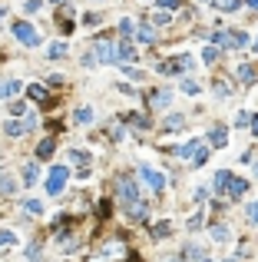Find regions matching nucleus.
Wrapping results in <instances>:
<instances>
[{
    "label": "nucleus",
    "instance_id": "24",
    "mask_svg": "<svg viewBox=\"0 0 258 262\" xmlns=\"http://www.w3.org/2000/svg\"><path fill=\"white\" fill-rule=\"evenodd\" d=\"M136 37L143 40V43H152V40H156V30H152V27H139V30H136Z\"/></svg>",
    "mask_w": 258,
    "mask_h": 262
},
{
    "label": "nucleus",
    "instance_id": "7",
    "mask_svg": "<svg viewBox=\"0 0 258 262\" xmlns=\"http://www.w3.org/2000/svg\"><path fill=\"white\" fill-rule=\"evenodd\" d=\"M212 40H215V43H225V47H232V50L248 43V37H245V34H215Z\"/></svg>",
    "mask_w": 258,
    "mask_h": 262
},
{
    "label": "nucleus",
    "instance_id": "6",
    "mask_svg": "<svg viewBox=\"0 0 258 262\" xmlns=\"http://www.w3.org/2000/svg\"><path fill=\"white\" fill-rule=\"evenodd\" d=\"M185 67H189V56H172V60H166V63H159V73H182Z\"/></svg>",
    "mask_w": 258,
    "mask_h": 262
},
{
    "label": "nucleus",
    "instance_id": "30",
    "mask_svg": "<svg viewBox=\"0 0 258 262\" xmlns=\"http://www.w3.org/2000/svg\"><path fill=\"white\" fill-rule=\"evenodd\" d=\"M179 126H182V113H172V116L166 120V130L172 133V130H179Z\"/></svg>",
    "mask_w": 258,
    "mask_h": 262
},
{
    "label": "nucleus",
    "instance_id": "39",
    "mask_svg": "<svg viewBox=\"0 0 258 262\" xmlns=\"http://www.w3.org/2000/svg\"><path fill=\"white\" fill-rule=\"evenodd\" d=\"M152 23H156V27H162V23H169V14H166V10H162V14H156V17H152Z\"/></svg>",
    "mask_w": 258,
    "mask_h": 262
},
{
    "label": "nucleus",
    "instance_id": "36",
    "mask_svg": "<svg viewBox=\"0 0 258 262\" xmlns=\"http://www.w3.org/2000/svg\"><path fill=\"white\" fill-rule=\"evenodd\" d=\"M123 76H129V80H143V70H132V67H123Z\"/></svg>",
    "mask_w": 258,
    "mask_h": 262
},
{
    "label": "nucleus",
    "instance_id": "31",
    "mask_svg": "<svg viewBox=\"0 0 258 262\" xmlns=\"http://www.w3.org/2000/svg\"><path fill=\"white\" fill-rule=\"evenodd\" d=\"M242 3H245V0H219V7H222V10H225V14H232V10H239Z\"/></svg>",
    "mask_w": 258,
    "mask_h": 262
},
{
    "label": "nucleus",
    "instance_id": "21",
    "mask_svg": "<svg viewBox=\"0 0 258 262\" xmlns=\"http://www.w3.org/2000/svg\"><path fill=\"white\" fill-rule=\"evenodd\" d=\"M70 156H73V163H76L80 169H86V166H90V153H86V150H73Z\"/></svg>",
    "mask_w": 258,
    "mask_h": 262
},
{
    "label": "nucleus",
    "instance_id": "27",
    "mask_svg": "<svg viewBox=\"0 0 258 262\" xmlns=\"http://www.w3.org/2000/svg\"><path fill=\"white\" fill-rule=\"evenodd\" d=\"M126 123H132V126H139V130H149V120L146 116H136V113H129Z\"/></svg>",
    "mask_w": 258,
    "mask_h": 262
},
{
    "label": "nucleus",
    "instance_id": "20",
    "mask_svg": "<svg viewBox=\"0 0 258 262\" xmlns=\"http://www.w3.org/2000/svg\"><path fill=\"white\" fill-rule=\"evenodd\" d=\"M37 183V163H27L23 166V186H33Z\"/></svg>",
    "mask_w": 258,
    "mask_h": 262
},
{
    "label": "nucleus",
    "instance_id": "5",
    "mask_svg": "<svg viewBox=\"0 0 258 262\" xmlns=\"http://www.w3.org/2000/svg\"><path fill=\"white\" fill-rule=\"evenodd\" d=\"M139 173H143V179H146V183H149L152 189H156V192L166 186V176H162L159 169H152V166H146V163H143V166H139Z\"/></svg>",
    "mask_w": 258,
    "mask_h": 262
},
{
    "label": "nucleus",
    "instance_id": "12",
    "mask_svg": "<svg viewBox=\"0 0 258 262\" xmlns=\"http://www.w3.org/2000/svg\"><path fill=\"white\" fill-rule=\"evenodd\" d=\"M126 212H129V219H132V223H143V219L149 216V206L143 203V199H139V203H132V206H129Z\"/></svg>",
    "mask_w": 258,
    "mask_h": 262
},
{
    "label": "nucleus",
    "instance_id": "9",
    "mask_svg": "<svg viewBox=\"0 0 258 262\" xmlns=\"http://www.w3.org/2000/svg\"><path fill=\"white\" fill-rule=\"evenodd\" d=\"M169 100H172V90H156V93L149 96V106H152V110H166Z\"/></svg>",
    "mask_w": 258,
    "mask_h": 262
},
{
    "label": "nucleus",
    "instance_id": "13",
    "mask_svg": "<svg viewBox=\"0 0 258 262\" xmlns=\"http://www.w3.org/2000/svg\"><path fill=\"white\" fill-rule=\"evenodd\" d=\"M56 150V143H53V136H47V140H40V146H37V159H50Z\"/></svg>",
    "mask_w": 258,
    "mask_h": 262
},
{
    "label": "nucleus",
    "instance_id": "29",
    "mask_svg": "<svg viewBox=\"0 0 258 262\" xmlns=\"http://www.w3.org/2000/svg\"><path fill=\"white\" fill-rule=\"evenodd\" d=\"M7 133H10V136H23V123H20V120H10V123H7Z\"/></svg>",
    "mask_w": 258,
    "mask_h": 262
},
{
    "label": "nucleus",
    "instance_id": "33",
    "mask_svg": "<svg viewBox=\"0 0 258 262\" xmlns=\"http://www.w3.org/2000/svg\"><path fill=\"white\" fill-rule=\"evenodd\" d=\"M202 60H205V63H215V60H219V50H215V47H205V50H202Z\"/></svg>",
    "mask_w": 258,
    "mask_h": 262
},
{
    "label": "nucleus",
    "instance_id": "26",
    "mask_svg": "<svg viewBox=\"0 0 258 262\" xmlns=\"http://www.w3.org/2000/svg\"><path fill=\"white\" fill-rule=\"evenodd\" d=\"M23 209H27L30 216H40V212H43V203H40V199H27V203H23Z\"/></svg>",
    "mask_w": 258,
    "mask_h": 262
},
{
    "label": "nucleus",
    "instance_id": "8",
    "mask_svg": "<svg viewBox=\"0 0 258 262\" xmlns=\"http://www.w3.org/2000/svg\"><path fill=\"white\" fill-rule=\"evenodd\" d=\"M96 60H99V63H113V60H116V43H106V40L96 43Z\"/></svg>",
    "mask_w": 258,
    "mask_h": 262
},
{
    "label": "nucleus",
    "instance_id": "46",
    "mask_svg": "<svg viewBox=\"0 0 258 262\" xmlns=\"http://www.w3.org/2000/svg\"><path fill=\"white\" fill-rule=\"evenodd\" d=\"M50 3H66V0H50Z\"/></svg>",
    "mask_w": 258,
    "mask_h": 262
},
{
    "label": "nucleus",
    "instance_id": "34",
    "mask_svg": "<svg viewBox=\"0 0 258 262\" xmlns=\"http://www.w3.org/2000/svg\"><path fill=\"white\" fill-rule=\"evenodd\" d=\"M14 243H17V236L7 232V229H0V245H14Z\"/></svg>",
    "mask_w": 258,
    "mask_h": 262
},
{
    "label": "nucleus",
    "instance_id": "41",
    "mask_svg": "<svg viewBox=\"0 0 258 262\" xmlns=\"http://www.w3.org/2000/svg\"><path fill=\"white\" fill-rule=\"evenodd\" d=\"M248 219H252V223H258V203H252V206H248Z\"/></svg>",
    "mask_w": 258,
    "mask_h": 262
},
{
    "label": "nucleus",
    "instance_id": "1",
    "mask_svg": "<svg viewBox=\"0 0 258 262\" xmlns=\"http://www.w3.org/2000/svg\"><path fill=\"white\" fill-rule=\"evenodd\" d=\"M176 156H185V159H192L199 166V163H205V156H209V146H205L202 140H189V143H182L176 150Z\"/></svg>",
    "mask_w": 258,
    "mask_h": 262
},
{
    "label": "nucleus",
    "instance_id": "14",
    "mask_svg": "<svg viewBox=\"0 0 258 262\" xmlns=\"http://www.w3.org/2000/svg\"><path fill=\"white\" fill-rule=\"evenodd\" d=\"M245 192H248V179H239V176H235V179H232V189H228V196H232V199H242Z\"/></svg>",
    "mask_w": 258,
    "mask_h": 262
},
{
    "label": "nucleus",
    "instance_id": "19",
    "mask_svg": "<svg viewBox=\"0 0 258 262\" xmlns=\"http://www.w3.org/2000/svg\"><path fill=\"white\" fill-rule=\"evenodd\" d=\"M136 30H139V27H136V20H119V34H123V37L126 40H132V34H136Z\"/></svg>",
    "mask_w": 258,
    "mask_h": 262
},
{
    "label": "nucleus",
    "instance_id": "44",
    "mask_svg": "<svg viewBox=\"0 0 258 262\" xmlns=\"http://www.w3.org/2000/svg\"><path fill=\"white\" fill-rule=\"evenodd\" d=\"M245 3H248V7H255V10H258V0H245Z\"/></svg>",
    "mask_w": 258,
    "mask_h": 262
},
{
    "label": "nucleus",
    "instance_id": "10",
    "mask_svg": "<svg viewBox=\"0 0 258 262\" xmlns=\"http://www.w3.org/2000/svg\"><path fill=\"white\" fill-rule=\"evenodd\" d=\"M232 179H235V176H232L228 169H222V173H215V183H212V189H215V192H228V189H232Z\"/></svg>",
    "mask_w": 258,
    "mask_h": 262
},
{
    "label": "nucleus",
    "instance_id": "40",
    "mask_svg": "<svg viewBox=\"0 0 258 262\" xmlns=\"http://www.w3.org/2000/svg\"><path fill=\"white\" fill-rule=\"evenodd\" d=\"M23 110H27V103H10V113L14 116H23Z\"/></svg>",
    "mask_w": 258,
    "mask_h": 262
},
{
    "label": "nucleus",
    "instance_id": "4",
    "mask_svg": "<svg viewBox=\"0 0 258 262\" xmlns=\"http://www.w3.org/2000/svg\"><path fill=\"white\" fill-rule=\"evenodd\" d=\"M116 189H119V203L123 206H132V203H139V192H136V183H129V179H119L116 183Z\"/></svg>",
    "mask_w": 258,
    "mask_h": 262
},
{
    "label": "nucleus",
    "instance_id": "11",
    "mask_svg": "<svg viewBox=\"0 0 258 262\" xmlns=\"http://www.w3.org/2000/svg\"><path fill=\"white\" fill-rule=\"evenodd\" d=\"M136 47H132V40H123V43H116V60H136Z\"/></svg>",
    "mask_w": 258,
    "mask_h": 262
},
{
    "label": "nucleus",
    "instance_id": "28",
    "mask_svg": "<svg viewBox=\"0 0 258 262\" xmlns=\"http://www.w3.org/2000/svg\"><path fill=\"white\" fill-rule=\"evenodd\" d=\"M63 53H66V43H50V50H47V56H53V60H60Z\"/></svg>",
    "mask_w": 258,
    "mask_h": 262
},
{
    "label": "nucleus",
    "instance_id": "22",
    "mask_svg": "<svg viewBox=\"0 0 258 262\" xmlns=\"http://www.w3.org/2000/svg\"><path fill=\"white\" fill-rule=\"evenodd\" d=\"M239 80H242V83H255V70H252L248 63H242V67H239Z\"/></svg>",
    "mask_w": 258,
    "mask_h": 262
},
{
    "label": "nucleus",
    "instance_id": "49",
    "mask_svg": "<svg viewBox=\"0 0 258 262\" xmlns=\"http://www.w3.org/2000/svg\"><path fill=\"white\" fill-rule=\"evenodd\" d=\"M202 3H209V0H202Z\"/></svg>",
    "mask_w": 258,
    "mask_h": 262
},
{
    "label": "nucleus",
    "instance_id": "23",
    "mask_svg": "<svg viewBox=\"0 0 258 262\" xmlns=\"http://www.w3.org/2000/svg\"><path fill=\"white\" fill-rule=\"evenodd\" d=\"M209 236H212L215 243H225V239H228V229H225V226H212V229H209Z\"/></svg>",
    "mask_w": 258,
    "mask_h": 262
},
{
    "label": "nucleus",
    "instance_id": "25",
    "mask_svg": "<svg viewBox=\"0 0 258 262\" xmlns=\"http://www.w3.org/2000/svg\"><path fill=\"white\" fill-rule=\"evenodd\" d=\"M73 120H76V123H90V120H93V110H90V106H80V110L73 113Z\"/></svg>",
    "mask_w": 258,
    "mask_h": 262
},
{
    "label": "nucleus",
    "instance_id": "48",
    "mask_svg": "<svg viewBox=\"0 0 258 262\" xmlns=\"http://www.w3.org/2000/svg\"><path fill=\"white\" fill-rule=\"evenodd\" d=\"M222 262H235V259H222Z\"/></svg>",
    "mask_w": 258,
    "mask_h": 262
},
{
    "label": "nucleus",
    "instance_id": "43",
    "mask_svg": "<svg viewBox=\"0 0 258 262\" xmlns=\"http://www.w3.org/2000/svg\"><path fill=\"white\" fill-rule=\"evenodd\" d=\"M252 133L258 136V116H252Z\"/></svg>",
    "mask_w": 258,
    "mask_h": 262
},
{
    "label": "nucleus",
    "instance_id": "2",
    "mask_svg": "<svg viewBox=\"0 0 258 262\" xmlns=\"http://www.w3.org/2000/svg\"><path fill=\"white\" fill-rule=\"evenodd\" d=\"M66 176H70V169H66V166H53V169H50V176H47V183H43V186H47V192H50V196H56L60 189L66 186Z\"/></svg>",
    "mask_w": 258,
    "mask_h": 262
},
{
    "label": "nucleus",
    "instance_id": "32",
    "mask_svg": "<svg viewBox=\"0 0 258 262\" xmlns=\"http://www.w3.org/2000/svg\"><path fill=\"white\" fill-rule=\"evenodd\" d=\"M169 229H172V223H156L152 236H156V239H162V236H169Z\"/></svg>",
    "mask_w": 258,
    "mask_h": 262
},
{
    "label": "nucleus",
    "instance_id": "17",
    "mask_svg": "<svg viewBox=\"0 0 258 262\" xmlns=\"http://www.w3.org/2000/svg\"><path fill=\"white\" fill-rule=\"evenodd\" d=\"M209 143H212V146H225V143H228V133L222 130V126H215V130L209 133Z\"/></svg>",
    "mask_w": 258,
    "mask_h": 262
},
{
    "label": "nucleus",
    "instance_id": "3",
    "mask_svg": "<svg viewBox=\"0 0 258 262\" xmlns=\"http://www.w3.org/2000/svg\"><path fill=\"white\" fill-rule=\"evenodd\" d=\"M14 37H17L20 43H27V47H37V43H40V34L30 27V23H23V20L14 23Z\"/></svg>",
    "mask_w": 258,
    "mask_h": 262
},
{
    "label": "nucleus",
    "instance_id": "42",
    "mask_svg": "<svg viewBox=\"0 0 258 262\" xmlns=\"http://www.w3.org/2000/svg\"><path fill=\"white\" fill-rule=\"evenodd\" d=\"M23 10H27V14H37V10H40V0H30V3H27Z\"/></svg>",
    "mask_w": 258,
    "mask_h": 262
},
{
    "label": "nucleus",
    "instance_id": "47",
    "mask_svg": "<svg viewBox=\"0 0 258 262\" xmlns=\"http://www.w3.org/2000/svg\"><path fill=\"white\" fill-rule=\"evenodd\" d=\"M3 14H7V10H3V7H0V17H3Z\"/></svg>",
    "mask_w": 258,
    "mask_h": 262
},
{
    "label": "nucleus",
    "instance_id": "45",
    "mask_svg": "<svg viewBox=\"0 0 258 262\" xmlns=\"http://www.w3.org/2000/svg\"><path fill=\"white\" fill-rule=\"evenodd\" d=\"M252 50H255V53H258V40H255V43H252Z\"/></svg>",
    "mask_w": 258,
    "mask_h": 262
},
{
    "label": "nucleus",
    "instance_id": "38",
    "mask_svg": "<svg viewBox=\"0 0 258 262\" xmlns=\"http://www.w3.org/2000/svg\"><path fill=\"white\" fill-rule=\"evenodd\" d=\"M182 90H185V93H199V83H195V80H185Z\"/></svg>",
    "mask_w": 258,
    "mask_h": 262
},
{
    "label": "nucleus",
    "instance_id": "16",
    "mask_svg": "<svg viewBox=\"0 0 258 262\" xmlns=\"http://www.w3.org/2000/svg\"><path fill=\"white\" fill-rule=\"evenodd\" d=\"M20 90V80H3L0 83V100H7V96H14Z\"/></svg>",
    "mask_w": 258,
    "mask_h": 262
},
{
    "label": "nucleus",
    "instance_id": "35",
    "mask_svg": "<svg viewBox=\"0 0 258 262\" xmlns=\"http://www.w3.org/2000/svg\"><path fill=\"white\" fill-rule=\"evenodd\" d=\"M27 259H30V262H37V259H40V243L27 245Z\"/></svg>",
    "mask_w": 258,
    "mask_h": 262
},
{
    "label": "nucleus",
    "instance_id": "37",
    "mask_svg": "<svg viewBox=\"0 0 258 262\" xmlns=\"http://www.w3.org/2000/svg\"><path fill=\"white\" fill-rule=\"evenodd\" d=\"M156 3H159V7H162V10H176V7H179V0H156Z\"/></svg>",
    "mask_w": 258,
    "mask_h": 262
},
{
    "label": "nucleus",
    "instance_id": "18",
    "mask_svg": "<svg viewBox=\"0 0 258 262\" xmlns=\"http://www.w3.org/2000/svg\"><path fill=\"white\" fill-rule=\"evenodd\" d=\"M27 96H30V100H37V103H47V100H50V96H47V90H43L40 83H33V87H27Z\"/></svg>",
    "mask_w": 258,
    "mask_h": 262
},
{
    "label": "nucleus",
    "instance_id": "15",
    "mask_svg": "<svg viewBox=\"0 0 258 262\" xmlns=\"http://www.w3.org/2000/svg\"><path fill=\"white\" fill-rule=\"evenodd\" d=\"M0 192H3V196H10V192H17V179H14L10 173H0Z\"/></svg>",
    "mask_w": 258,
    "mask_h": 262
}]
</instances>
